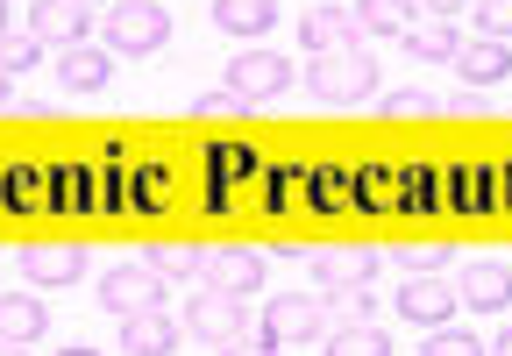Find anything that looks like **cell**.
<instances>
[{
  "label": "cell",
  "instance_id": "obj_1",
  "mask_svg": "<svg viewBox=\"0 0 512 356\" xmlns=\"http://www.w3.org/2000/svg\"><path fill=\"white\" fill-rule=\"evenodd\" d=\"M306 86H313L320 107H363V100H377V57H370L363 43L320 50L313 65H306Z\"/></svg>",
  "mask_w": 512,
  "mask_h": 356
},
{
  "label": "cell",
  "instance_id": "obj_2",
  "mask_svg": "<svg viewBox=\"0 0 512 356\" xmlns=\"http://www.w3.org/2000/svg\"><path fill=\"white\" fill-rule=\"evenodd\" d=\"M292 79H299V65H292V57H278V50H264V43H242V50L228 57V93H235L242 107H271V100H285Z\"/></svg>",
  "mask_w": 512,
  "mask_h": 356
},
{
  "label": "cell",
  "instance_id": "obj_3",
  "mask_svg": "<svg viewBox=\"0 0 512 356\" xmlns=\"http://www.w3.org/2000/svg\"><path fill=\"white\" fill-rule=\"evenodd\" d=\"M171 43V8L157 0H114L107 8V50L114 57H150Z\"/></svg>",
  "mask_w": 512,
  "mask_h": 356
},
{
  "label": "cell",
  "instance_id": "obj_4",
  "mask_svg": "<svg viewBox=\"0 0 512 356\" xmlns=\"http://www.w3.org/2000/svg\"><path fill=\"white\" fill-rule=\"evenodd\" d=\"M15 29L36 36L43 50H64V43H86V8L79 0H15Z\"/></svg>",
  "mask_w": 512,
  "mask_h": 356
},
{
  "label": "cell",
  "instance_id": "obj_5",
  "mask_svg": "<svg viewBox=\"0 0 512 356\" xmlns=\"http://www.w3.org/2000/svg\"><path fill=\"white\" fill-rule=\"evenodd\" d=\"M178 328H185V335H200L207 349H221V342H228V335H242L249 321H242V300H228V292H214V285H192V292H185Z\"/></svg>",
  "mask_w": 512,
  "mask_h": 356
},
{
  "label": "cell",
  "instance_id": "obj_6",
  "mask_svg": "<svg viewBox=\"0 0 512 356\" xmlns=\"http://www.w3.org/2000/svg\"><path fill=\"white\" fill-rule=\"evenodd\" d=\"M100 307H107L114 321L150 314V307H164V278H157L150 264H114V271L100 278Z\"/></svg>",
  "mask_w": 512,
  "mask_h": 356
},
{
  "label": "cell",
  "instance_id": "obj_7",
  "mask_svg": "<svg viewBox=\"0 0 512 356\" xmlns=\"http://www.w3.org/2000/svg\"><path fill=\"white\" fill-rule=\"evenodd\" d=\"M264 335L271 342H313V335H328V300H320V292H278V300L264 307Z\"/></svg>",
  "mask_w": 512,
  "mask_h": 356
},
{
  "label": "cell",
  "instance_id": "obj_8",
  "mask_svg": "<svg viewBox=\"0 0 512 356\" xmlns=\"http://www.w3.org/2000/svg\"><path fill=\"white\" fill-rule=\"evenodd\" d=\"M50 65H57V86H64V93H86V100H93V93L114 86V50H107V43H64Z\"/></svg>",
  "mask_w": 512,
  "mask_h": 356
},
{
  "label": "cell",
  "instance_id": "obj_9",
  "mask_svg": "<svg viewBox=\"0 0 512 356\" xmlns=\"http://www.w3.org/2000/svg\"><path fill=\"white\" fill-rule=\"evenodd\" d=\"M22 278H29L36 292H64V285L86 278V250H79V243H29V250H22Z\"/></svg>",
  "mask_w": 512,
  "mask_h": 356
},
{
  "label": "cell",
  "instance_id": "obj_10",
  "mask_svg": "<svg viewBox=\"0 0 512 356\" xmlns=\"http://www.w3.org/2000/svg\"><path fill=\"white\" fill-rule=\"evenodd\" d=\"M200 285L228 292V300H249V292H264V250H207Z\"/></svg>",
  "mask_w": 512,
  "mask_h": 356
},
{
  "label": "cell",
  "instance_id": "obj_11",
  "mask_svg": "<svg viewBox=\"0 0 512 356\" xmlns=\"http://www.w3.org/2000/svg\"><path fill=\"white\" fill-rule=\"evenodd\" d=\"M456 300H463L470 314H505V307H512V264H498V257L463 264V278H456Z\"/></svg>",
  "mask_w": 512,
  "mask_h": 356
},
{
  "label": "cell",
  "instance_id": "obj_12",
  "mask_svg": "<svg viewBox=\"0 0 512 356\" xmlns=\"http://www.w3.org/2000/svg\"><path fill=\"white\" fill-rule=\"evenodd\" d=\"M456 285H441V278H406L399 285V314L413 321V328H448L456 321Z\"/></svg>",
  "mask_w": 512,
  "mask_h": 356
},
{
  "label": "cell",
  "instance_id": "obj_13",
  "mask_svg": "<svg viewBox=\"0 0 512 356\" xmlns=\"http://www.w3.org/2000/svg\"><path fill=\"white\" fill-rule=\"evenodd\" d=\"M448 65H456L463 72V86H498V79H512V50L498 43V36H463L456 43V57H448Z\"/></svg>",
  "mask_w": 512,
  "mask_h": 356
},
{
  "label": "cell",
  "instance_id": "obj_14",
  "mask_svg": "<svg viewBox=\"0 0 512 356\" xmlns=\"http://www.w3.org/2000/svg\"><path fill=\"white\" fill-rule=\"evenodd\" d=\"M399 43H406V57H413V65H448L463 36H456V15H413Z\"/></svg>",
  "mask_w": 512,
  "mask_h": 356
},
{
  "label": "cell",
  "instance_id": "obj_15",
  "mask_svg": "<svg viewBox=\"0 0 512 356\" xmlns=\"http://www.w3.org/2000/svg\"><path fill=\"white\" fill-rule=\"evenodd\" d=\"M121 349H128V356H171V349H178V321H171L164 307L128 314V321H121Z\"/></svg>",
  "mask_w": 512,
  "mask_h": 356
},
{
  "label": "cell",
  "instance_id": "obj_16",
  "mask_svg": "<svg viewBox=\"0 0 512 356\" xmlns=\"http://www.w3.org/2000/svg\"><path fill=\"white\" fill-rule=\"evenodd\" d=\"M43 328H50V307L36 300V292H0V342H43Z\"/></svg>",
  "mask_w": 512,
  "mask_h": 356
},
{
  "label": "cell",
  "instance_id": "obj_17",
  "mask_svg": "<svg viewBox=\"0 0 512 356\" xmlns=\"http://www.w3.org/2000/svg\"><path fill=\"white\" fill-rule=\"evenodd\" d=\"M349 22H356V43L370 50L377 36H406V22H413V0H356V8H349Z\"/></svg>",
  "mask_w": 512,
  "mask_h": 356
},
{
  "label": "cell",
  "instance_id": "obj_18",
  "mask_svg": "<svg viewBox=\"0 0 512 356\" xmlns=\"http://www.w3.org/2000/svg\"><path fill=\"white\" fill-rule=\"evenodd\" d=\"M299 43L320 57V50H349L356 43V22H349V8H306L299 15Z\"/></svg>",
  "mask_w": 512,
  "mask_h": 356
},
{
  "label": "cell",
  "instance_id": "obj_19",
  "mask_svg": "<svg viewBox=\"0 0 512 356\" xmlns=\"http://www.w3.org/2000/svg\"><path fill=\"white\" fill-rule=\"evenodd\" d=\"M313 271L320 285H377V250H313Z\"/></svg>",
  "mask_w": 512,
  "mask_h": 356
},
{
  "label": "cell",
  "instance_id": "obj_20",
  "mask_svg": "<svg viewBox=\"0 0 512 356\" xmlns=\"http://www.w3.org/2000/svg\"><path fill=\"white\" fill-rule=\"evenodd\" d=\"M328 356H392V335H384L377 321H328Z\"/></svg>",
  "mask_w": 512,
  "mask_h": 356
},
{
  "label": "cell",
  "instance_id": "obj_21",
  "mask_svg": "<svg viewBox=\"0 0 512 356\" xmlns=\"http://www.w3.org/2000/svg\"><path fill=\"white\" fill-rule=\"evenodd\" d=\"M214 22L228 29V36H242V43H256L271 22H278V0H214Z\"/></svg>",
  "mask_w": 512,
  "mask_h": 356
},
{
  "label": "cell",
  "instance_id": "obj_22",
  "mask_svg": "<svg viewBox=\"0 0 512 356\" xmlns=\"http://www.w3.org/2000/svg\"><path fill=\"white\" fill-rule=\"evenodd\" d=\"M36 65H43V43H36V36H22V29L0 36V79H22V72H36Z\"/></svg>",
  "mask_w": 512,
  "mask_h": 356
},
{
  "label": "cell",
  "instance_id": "obj_23",
  "mask_svg": "<svg viewBox=\"0 0 512 356\" xmlns=\"http://www.w3.org/2000/svg\"><path fill=\"white\" fill-rule=\"evenodd\" d=\"M420 356H491V349H484V335H470V328L448 321V328H427V349Z\"/></svg>",
  "mask_w": 512,
  "mask_h": 356
},
{
  "label": "cell",
  "instance_id": "obj_24",
  "mask_svg": "<svg viewBox=\"0 0 512 356\" xmlns=\"http://www.w3.org/2000/svg\"><path fill=\"white\" fill-rule=\"evenodd\" d=\"M399 264H406V278H441L456 257H448V243H406V250H399Z\"/></svg>",
  "mask_w": 512,
  "mask_h": 356
},
{
  "label": "cell",
  "instance_id": "obj_25",
  "mask_svg": "<svg viewBox=\"0 0 512 356\" xmlns=\"http://www.w3.org/2000/svg\"><path fill=\"white\" fill-rule=\"evenodd\" d=\"M200 264H207V257L192 250V243H157V250H150V271H157V278H185V271H200Z\"/></svg>",
  "mask_w": 512,
  "mask_h": 356
},
{
  "label": "cell",
  "instance_id": "obj_26",
  "mask_svg": "<svg viewBox=\"0 0 512 356\" xmlns=\"http://www.w3.org/2000/svg\"><path fill=\"white\" fill-rule=\"evenodd\" d=\"M377 107H384V114H441V100H434L427 86H399V93H377Z\"/></svg>",
  "mask_w": 512,
  "mask_h": 356
},
{
  "label": "cell",
  "instance_id": "obj_27",
  "mask_svg": "<svg viewBox=\"0 0 512 356\" xmlns=\"http://www.w3.org/2000/svg\"><path fill=\"white\" fill-rule=\"evenodd\" d=\"M470 15H477V36H498V43L512 36V0H477Z\"/></svg>",
  "mask_w": 512,
  "mask_h": 356
},
{
  "label": "cell",
  "instance_id": "obj_28",
  "mask_svg": "<svg viewBox=\"0 0 512 356\" xmlns=\"http://www.w3.org/2000/svg\"><path fill=\"white\" fill-rule=\"evenodd\" d=\"M214 356H285V342H271V335H264V328H256V335H249V328H242V335H228V342H221V349H214Z\"/></svg>",
  "mask_w": 512,
  "mask_h": 356
},
{
  "label": "cell",
  "instance_id": "obj_29",
  "mask_svg": "<svg viewBox=\"0 0 512 356\" xmlns=\"http://www.w3.org/2000/svg\"><path fill=\"white\" fill-rule=\"evenodd\" d=\"M192 114H200V122H235V114H249V107L221 86V93H200V100H192Z\"/></svg>",
  "mask_w": 512,
  "mask_h": 356
},
{
  "label": "cell",
  "instance_id": "obj_30",
  "mask_svg": "<svg viewBox=\"0 0 512 356\" xmlns=\"http://www.w3.org/2000/svg\"><path fill=\"white\" fill-rule=\"evenodd\" d=\"M441 107H448V114H463V122H491V100H484L477 86H463V93H448Z\"/></svg>",
  "mask_w": 512,
  "mask_h": 356
},
{
  "label": "cell",
  "instance_id": "obj_31",
  "mask_svg": "<svg viewBox=\"0 0 512 356\" xmlns=\"http://www.w3.org/2000/svg\"><path fill=\"white\" fill-rule=\"evenodd\" d=\"M470 0H413V15H463Z\"/></svg>",
  "mask_w": 512,
  "mask_h": 356
},
{
  "label": "cell",
  "instance_id": "obj_32",
  "mask_svg": "<svg viewBox=\"0 0 512 356\" xmlns=\"http://www.w3.org/2000/svg\"><path fill=\"white\" fill-rule=\"evenodd\" d=\"M57 356H107V349H93V342H72V349H57Z\"/></svg>",
  "mask_w": 512,
  "mask_h": 356
},
{
  "label": "cell",
  "instance_id": "obj_33",
  "mask_svg": "<svg viewBox=\"0 0 512 356\" xmlns=\"http://www.w3.org/2000/svg\"><path fill=\"white\" fill-rule=\"evenodd\" d=\"M15 29V0H0V36H8Z\"/></svg>",
  "mask_w": 512,
  "mask_h": 356
},
{
  "label": "cell",
  "instance_id": "obj_34",
  "mask_svg": "<svg viewBox=\"0 0 512 356\" xmlns=\"http://www.w3.org/2000/svg\"><path fill=\"white\" fill-rule=\"evenodd\" d=\"M15 107V79H0V114H8Z\"/></svg>",
  "mask_w": 512,
  "mask_h": 356
},
{
  "label": "cell",
  "instance_id": "obj_35",
  "mask_svg": "<svg viewBox=\"0 0 512 356\" xmlns=\"http://www.w3.org/2000/svg\"><path fill=\"white\" fill-rule=\"evenodd\" d=\"M491 356H512V328H505V335H498V342H491Z\"/></svg>",
  "mask_w": 512,
  "mask_h": 356
},
{
  "label": "cell",
  "instance_id": "obj_36",
  "mask_svg": "<svg viewBox=\"0 0 512 356\" xmlns=\"http://www.w3.org/2000/svg\"><path fill=\"white\" fill-rule=\"evenodd\" d=\"M0 356H29V349H22V342H0Z\"/></svg>",
  "mask_w": 512,
  "mask_h": 356
},
{
  "label": "cell",
  "instance_id": "obj_37",
  "mask_svg": "<svg viewBox=\"0 0 512 356\" xmlns=\"http://www.w3.org/2000/svg\"><path fill=\"white\" fill-rule=\"evenodd\" d=\"M79 8H114V0H79Z\"/></svg>",
  "mask_w": 512,
  "mask_h": 356
}]
</instances>
